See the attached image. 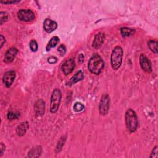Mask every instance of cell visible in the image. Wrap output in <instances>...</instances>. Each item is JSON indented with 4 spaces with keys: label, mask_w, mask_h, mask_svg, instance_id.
Segmentation results:
<instances>
[{
    "label": "cell",
    "mask_w": 158,
    "mask_h": 158,
    "mask_svg": "<svg viewBox=\"0 0 158 158\" xmlns=\"http://www.w3.org/2000/svg\"><path fill=\"white\" fill-rule=\"evenodd\" d=\"M42 151V146H37L35 148H33L29 152L28 156L30 157H38L41 155Z\"/></svg>",
    "instance_id": "obj_15"
},
{
    "label": "cell",
    "mask_w": 158,
    "mask_h": 158,
    "mask_svg": "<svg viewBox=\"0 0 158 158\" xmlns=\"http://www.w3.org/2000/svg\"><path fill=\"white\" fill-rule=\"evenodd\" d=\"M8 15L6 12L2 11L0 13V24L3 25L5 22L8 21Z\"/></svg>",
    "instance_id": "obj_20"
},
{
    "label": "cell",
    "mask_w": 158,
    "mask_h": 158,
    "mask_svg": "<svg viewBox=\"0 0 158 158\" xmlns=\"http://www.w3.org/2000/svg\"><path fill=\"white\" fill-rule=\"evenodd\" d=\"M17 17L21 21L31 22L33 21L35 15L33 12L30 9H21L17 12Z\"/></svg>",
    "instance_id": "obj_6"
},
{
    "label": "cell",
    "mask_w": 158,
    "mask_h": 158,
    "mask_svg": "<svg viewBox=\"0 0 158 158\" xmlns=\"http://www.w3.org/2000/svg\"><path fill=\"white\" fill-rule=\"evenodd\" d=\"M149 157L151 158H153H153H158V146H156L153 148Z\"/></svg>",
    "instance_id": "obj_26"
},
{
    "label": "cell",
    "mask_w": 158,
    "mask_h": 158,
    "mask_svg": "<svg viewBox=\"0 0 158 158\" xmlns=\"http://www.w3.org/2000/svg\"><path fill=\"white\" fill-rule=\"evenodd\" d=\"M84 60H85V57L84 56L83 54H81L80 55H79L78 56V62L79 63H83L84 62Z\"/></svg>",
    "instance_id": "obj_29"
},
{
    "label": "cell",
    "mask_w": 158,
    "mask_h": 158,
    "mask_svg": "<svg viewBox=\"0 0 158 158\" xmlns=\"http://www.w3.org/2000/svg\"><path fill=\"white\" fill-rule=\"evenodd\" d=\"M59 38L58 36H55L52 37L46 46V51H48L51 50V49L54 48L56 46V45L59 43Z\"/></svg>",
    "instance_id": "obj_17"
},
{
    "label": "cell",
    "mask_w": 158,
    "mask_h": 158,
    "mask_svg": "<svg viewBox=\"0 0 158 158\" xmlns=\"http://www.w3.org/2000/svg\"><path fill=\"white\" fill-rule=\"evenodd\" d=\"M6 149V147H5V145H4V144L3 143H1V156H3V153H4V151Z\"/></svg>",
    "instance_id": "obj_31"
},
{
    "label": "cell",
    "mask_w": 158,
    "mask_h": 158,
    "mask_svg": "<svg viewBox=\"0 0 158 158\" xmlns=\"http://www.w3.org/2000/svg\"><path fill=\"white\" fill-rule=\"evenodd\" d=\"M57 59L54 56H51L48 59V62L50 64H54L57 62Z\"/></svg>",
    "instance_id": "obj_28"
},
{
    "label": "cell",
    "mask_w": 158,
    "mask_h": 158,
    "mask_svg": "<svg viewBox=\"0 0 158 158\" xmlns=\"http://www.w3.org/2000/svg\"><path fill=\"white\" fill-rule=\"evenodd\" d=\"M43 27L46 32L51 33L57 28V24L50 19H46L44 21Z\"/></svg>",
    "instance_id": "obj_13"
},
{
    "label": "cell",
    "mask_w": 158,
    "mask_h": 158,
    "mask_svg": "<svg viewBox=\"0 0 158 158\" xmlns=\"http://www.w3.org/2000/svg\"><path fill=\"white\" fill-rule=\"evenodd\" d=\"M18 53V50L16 48L12 47L9 48L5 53L4 61L6 63H11L13 62Z\"/></svg>",
    "instance_id": "obj_12"
},
{
    "label": "cell",
    "mask_w": 158,
    "mask_h": 158,
    "mask_svg": "<svg viewBox=\"0 0 158 158\" xmlns=\"http://www.w3.org/2000/svg\"><path fill=\"white\" fill-rule=\"evenodd\" d=\"M30 48L31 50L33 52H35L38 50V46L37 42L35 40H32L31 42H30Z\"/></svg>",
    "instance_id": "obj_24"
},
{
    "label": "cell",
    "mask_w": 158,
    "mask_h": 158,
    "mask_svg": "<svg viewBox=\"0 0 158 158\" xmlns=\"http://www.w3.org/2000/svg\"><path fill=\"white\" fill-rule=\"evenodd\" d=\"M123 49L120 46H115L112 50L111 56V64L112 68L117 70L120 68L122 63L123 59Z\"/></svg>",
    "instance_id": "obj_2"
},
{
    "label": "cell",
    "mask_w": 158,
    "mask_h": 158,
    "mask_svg": "<svg viewBox=\"0 0 158 158\" xmlns=\"http://www.w3.org/2000/svg\"><path fill=\"white\" fill-rule=\"evenodd\" d=\"M29 128L28 122H24L20 124L16 129V133L18 136H23L27 132V130Z\"/></svg>",
    "instance_id": "obj_14"
},
{
    "label": "cell",
    "mask_w": 158,
    "mask_h": 158,
    "mask_svg": "<svg viewBox=\"0 0 158 158\" xmlns=\"http://www.w3.org/2000/svg\"><path fill=\"white\" fill-rule=\"evenodd\" d=\"M105 66L102 57L97 54H94L90 59L88 64V70L95 75L100 74Z\"/></svg>",
    "instance_id": "obj_1"
},
{
    "label": "cell",
    "mask_w": 158,
    "mask_h": 158,
    "mask_svg": "<svg viewBox=\"0 0 158 158\" xmlns=\"http://www.w3.org/2000/svg\"><path fill=\"white\" fill-rule=\"evenodd\" d=\"M84 108H85L84 105L81 103L77 102V103H75L74 105V110L77 112L83 111L84 109Z\"/></svg>",
    "instance_id": "obj_21"
},
{
    "label": "cell",
    "mask_w": 158,
    "mask_h": 158,
    "mask_svg": "<svg viewBox=\"0 0 158 158\" xmlns=\"http://www.w3.org/2000/svg\"><path fill=\"white\" fill-rule=\"evenodd\" d=\"M148 45L150 50L155 54H157V42L154 40H151L148 42Z\"/></svg>",
    "instance_id": "obj_19"
},
{
    "label": "cell",
    "mask_w": 158,
    "mask_h": 158,
    "mask_svg": "<svg viewBox=\"0 0 158 158\" xmlns=\"http://www.w3.org/2000/svg\"><path fill=\"white\" fill-rule=\"evenodd\" d=\"M21 1L19 0H8V1H3V0H2L0 3H3V4H14V3H19Z\"/></svg>",
    "instance_id": "obj_27"
},
{
    "label": "cell",
    "mask_w": 158,
    "mask_h": 158,
    "mask_svg": "<svg viewBox=\"0 0 158 158\" xmlns=\"http://www.w3.org/2000/svg\"><path fill=\"white\" fill-rule=\"evenodd\" d=\"M140 66L143 70L150 73L152 72V65L149 59L145 55L142 54L140 56Z\"/></svg>",
    "instance_id": "obj_8"
},
{
    "label": "cell",
    "mask_w": 158,
    "mask_h": 158,
    "mask_svg": "<svg viewBox=\"0 0 158 158\" xmlns=\"http://www.w3.org/2000/svg\"><path fill=\"white\" fill-rule=\"evenodd\" d=\"M19 114L17 113V112H14L12 111H10L8 112L7 117L9 120H14V119H17V118H19Z\"/></svg>",
    "instance_id": "obj_22"
},
{
    "label": "cell",
    "mask_w": 158,
    "mask_h": 158,
    "mask_svg": "<svg viewBox=\"0 0 158 158\" xmlns=\"http://www.w3.org/2000/svg\"><path fill=\"white\" fill-rule=\"evenodd\" d=\"M0 41H1V48H2L4 45L5 43L6 42V39L3 35H1V36H0Z\"/></svg>",
    "instance_id": "obj_30"
},
{
    "label": "cell",
    "mask_w": 158,
    "mask_h": 158,
    "mask_svg": "<svg viewBox=\"0 0 158 158\" xmlns=\"http://www.w3.org/2000/svg\"><path fill=\"white\" fill-rule=\"evenodd\" d=\"M84 78V73L80 70L77 72L72 78L70 80V84H75L78 82L82 81Z\"/></svg>",
    "instance_id": "obj_16"
},
{
    "label": "cell",
    "mask_w": 158,
    "mask_h": 158,
    "mask_svg": "<svg viewBox=\"0 0 158 158\" xmlns=\"http://www.w3.org/2000/svg\"><path fill=\"white\" fill-rule=\"evenodd\" d=\"M75 66V60L73 58L69 59L66 61L61 66V69L65 75H68L71 74L74 70Z\"/></svg>",
    "instance_id": "obj_7"
},
{
    "label": "cell",
    "mask_w": 158,
    "mask_h": 158,
    "mask_svg": "<svg viewBox=\"0 0 158 158\" xmlns=\"http://www.w3.org/2000/svg\"><path fill=\"white\" fill-rule=\"evenodd\" d=\"M57 51L59 53H60L61 56H63L65 55V54L66 53V47L65 46V45H61L59 46Z\"/></svg>",
    "instance_id": "obj_25"
},
{
    "label": "cell",
    "mask_w": 158,
    "mask_h": 158,
    "mask_svg": "<svg viewBox=\"0 0 158 158\" xmlns=\"http://www.w3.org/2000/svg\"><path fill=\"white\" fill-rule=\"evenodd\" d=\"M62 99V92L58 89H54L52 93L51 97V106L50 111L51 113H55L57 111L60 106Z\"/></svg>",
    "instance_id": "obj_4"
},
{
    "label": "cell",
    "mask_w": 158,
    "mask_h": 158,
    "mask_svg": "<svg viewBox=\"0 0 158 158\" xmlns=\"http://www.w3.org/2000/svg\"><path fill=\"white\" fill-rule=\"evenodd\" d=\"M16 77V73L14 70L6 72L3 77V82L7 87H10L13 84Z\"/></svg>",
    "instance_id": "obj_9"
},
{
    "label": "cell",
    "mask_w": 158,
    "mask_h": 158,
    "mask_svg": "<svg viewBox=\"0 0 158 158\" xmlns=\"http://www.w3.org/2000/svg\"><path fill=\"white\" fill-rule=\"evenodd\" d=\"M106 39L105 34L103 32H99L96 34L92 46L94 49H99L101 47Z\"/></svg>",
    "instance_id": "obj_10"
},
{
    "label": "cell",
    "mask_w": 158,
    "mask_h": 158,
    "mask_svg": "<svg viewBox=\"0 0 158 158\" xmlns=\"http://www.w3.org/2000/svg\"><path fill=\"white\" fill-rule=\"evenodd\" d=\"M110 107V97L108 94L102 96L99 105V111L102 115H106L109 110Z\"/></svg>",
    "instance_id": "obj_5"
},
{
    "label": "cell",
    "mask_w": 158,
    "mask_h": 158,
    "mask_svg": "<svg viewBox=\"0 0 158 158\" xmlns=\"http://www.w3.org/2000/svg\"><path fill=\"white\" fill-rule=\"evenodd\" d=\"M34 109L36 116H42L45 111V103L42 99H40L35 104Z\"/></svg>",
    "instance_id": "obj_11"
},
{
    "label": "cell",
    "mask_w": 158,
    "mask_h": 158,
    "mask_svg": "<svg viewBox=\"0 0 158 158\" xmlns=\"http://www.w3.org/2000/svg\"><path fill=\"white\" fill-rule=\"evenodd\" d=\"M126 127L130 132H134L138 125V119L136 112L132 109H129L125 115Z\"/></svg>",
    "instance_id": "obj_3"
},
{
    "label": "cell",
    "mask_w": 158,
    "mask_h": 158,
    "mask_svg": "<svg viewBox=\"0 0 158 158\" xmlns=\"http://www.w3.org/2000/svg\"><path fill=\"white\" fill-rule=\"evenodd\" d=\"M65 140H66V138H64V137H62L60 139V140L59 141L57 145V147H56L57 152H59V151H60L61 150V149H62V148H63V145L65 143Z\"/></svg>",
    "instance_id": "obj_23"
},
{
    "label": "cell",
    "mask_w": 158,
    "mask_h": 158,
    "mask_svg": "<svg viewBox=\"0 0 158 158\" xmlns=\"http://www.w3.org/2000/svg\"><path fill=\"white\" fill-rule=\"evenodd\" d=\"M135 32L134 29H132L128 27H122L121 29V34L123 37L130 36L133 35Z\"/></svg>",
    "instance_id": "obj_18"
}]
</instances>
